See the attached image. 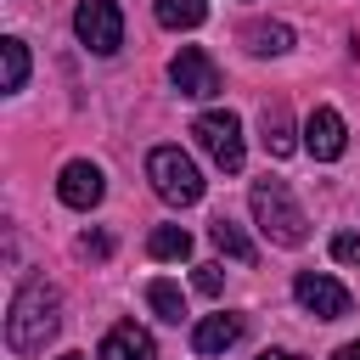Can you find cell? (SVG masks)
Listing matches in <instances>:
<instances>
[{"mask_svg": "<svg viewBox=\"0 0 360 360\" xmlns=\"http://www.w3.org/2000/svg\"><path fill=\"white\" fill-rule=\"evenodd\" d=\"M56 332H62V292L45 276L22 281L17 298H11V309H6V343L17 354H39Z\"/></svg>", "mask_w": 360, "mask_h": 360, "instance_id": "6da1fadb", "label": "cell"}, {"mask_svg": "<svg viewBox=\"0 0 360 360\" xmlns=\"http://www.w3.org/2000/svg\"><path fill=\"white\" fill-rule=\"evenodd\" d=\"M248 202H253V219H259V231H264L276 248H298V242L309 236V219H304L298 197L287 191V180H253Z\"/></svg>", "mask_w": 360, "mask_h": 360, "instance_id": "7a4b0ae2", "label": "cell"}, {"mask_svg": "<svg viewBox=\"0 0 360 360\" xmlns=\"http://www.w3.org/2000/svg\"><path fill=\"white\" fill-rule=\"evenodd\" d=\"M146 180H152V191H158L163 202H174V208H191V202L202 197V174H197V163H191L180 146H152Z\"/></svg>", "mask_w": 360, "mask_h": 360, "instance_id": "3957f363", "label": "cell"}, {"mask_svg": "<svg viewBox=\"0 0 360 360\" xmlns=\"http://www.w3.org/2000/svg\"><path fill=\"white\" fill-rule=\"evenodd\" d=\"M191 135H197V146H202V152H208L225 174H236V169H242L248 146H242V118H236V112L214 107V112H202V118L191 124Z\"/></svg>", "mask_w": 360, "mask_h": 360, "instance_id": "277c9868", "label": "cell"}, {"mask_svg": "<svg viewBox=\"0 0 360 360\" xmlns=\"http://www.w3.org/2000/svg\"><path fill=\"white\" fill-rule=\"evenodd\" d=\"M73 34H79L96 56H112V51L124 45V11H118L112 0H79V11H73Z\"/></svg>", "mask_w": 360, "mask_h": 360, "instance_id": "5b68a950", "label": "cell"}, {"mask_svg": "<svg viewBox=\"0 0 360 360\" xmlns=\"http://www.w3.org/2000/svg\"><path fill=\"white\" fill-rule=\"evenodd\" d=\"M292 298L315 315V321H338V315H349V287L338 281V276H321V270H298L292 276Z\"/></svg>", "mask_w": 360, "mask_h": 360, "instance_id": "8992f818", "label": "cell"}, {"mask_svg": "<svg viewBox=\"0 0 360 360\" xmlns=\"http://www.w3.org/2000/svg\"><path fill=\"white\" fill-rule=\"evenodd\" d=\"M169 79H174V90H180V96H197V101H208V96L219 90V68H214V56H208V51H197V45H180V51H174Z\"/></svg>", "mask_w": 360, "mask_h": 360, "instance_id": "52a82bcc", "label": "cell"}, {"mask_svg": "<svg viewBox=\"0 0 360 360\" xmlns=\"http://www.w3.org/2000/svg\"><path fill=\"white\" fill-rule=\"evenodd\" d=\"M304 146H309L315 163L343 158V146H349V124H343V112H338V107H315V112L304 118Z\"/></svg>", "mask_w": 360, "mask_h": 360, "instance_id": "ba28073f", "label": "cell"}, {"mask_svg": "<svg viewBox=\"0 0 360 360\" xmlns=\"http://www.w3.org/2000/svg\"><path fill=\"white\" fill-rule=\"evenodd\" d=\"M101 191H107V174H101L90 158L62 163V174H56V197H62L68 208H96V202H101Z\"/></svg>", "mask_w": 360, "mask_h": 360, "instance_id": "9c48e42d", "label": "cell"}, {"mask_svg": "<svg viewBox=\"0 0 360 360\" xmlns=\"http://www.w3.org/2000/svg\"><path fill=\"white\" fill-rule=\"evenodd\" d=\"M96 360H158V343H152V332H146V326L118 321V326L101 338V354H96Z\"/></svg>", "mask_w": 360, "mask_h": 360, "instance_id": "30bf717a", "label": "cell"}, {"mask_svg": "<svg viewBox=\"0 0 360 360\" xmlns=\"http://www.w3.org/2000/svg\"><path fill=\"white\" fill-rule=\"evenodd\" d=\"M236 338H242V315H202L197 332H191V349L197 354H225Z\"/></svg>", "mask_w": 360, "mask_h": 360, "instance_id": "8fae6325", "label": "cell"}, {"mask_svg": "<svg viewBox=\"0 0 360 360\" xmlns=\"http://www.w3.org/2000/svg\"><path fill=\"white\" fill-rule=\"evenodd\" d=\"M242 39H248L253 56H281V51H292V28H287V22H248Z\"/></svg>", "mask_w": 360, "mask_h": 360, "instance_id": "7c38bea8", "label": "cell"}, {"mask_svg": "<svg viewBox=\"0 0 360 360\" xmlns=\"http://www.w3.org/2000/svg\"><path fill=\"white\" fill-rule=\"evenodd\" d=\"M264 146H270V158H287L298 141H292V112H287V101H270L264 107Z\"/></svg>", "mask_w": 360, "mask_h": 360, "instance_id": "4fadbf2b", "label": "cell"}, {"mask_svg": "<svg viewBox=\"0 0 360 360\" xmlns=\"http://www.w3.org/2000/svg\"><path fill=\"white\" fill-rule=\"evenodd\" d=\"M152 11H158V22H163V28H174V34H180V28H202L208 0H158Z\"/></svg>", "mask_w": 360, "mask_h": 360, "instance_id": "5bb4252c", "label": "cell"}, {"mask_svg": "<svg viewBox=\"0 0 360 360\" xmlns=\"http://www.w3.org/2000/svg\"><path fill=\"white\" fill-rule=\"evenodd\" d=\"M146 253H152V259H191V231H180V225H158V231L146 236Z\"/></svg>", "mask_w": 360, "mask_h": 360, "instance_id": "9a60e30c", "label": "cell"}, {"mask_svg": "<svg viewBox=\"0 0 360 360\" xmlns=\"http://www.w3.org/2000/svg\"><path fill=\"white\" fill-rule=\"evenodd\" d=\"M0 62H6V79H0V90H22L28 84V45L11 34V39H0Z\"/></svg>", "mask_w": 360, "mask_h": 360, "instance_id": "2e32d148", "label": "cell"}, {"mask_svg": "<svg viewBox=\"0 0 360 360\" xmlns=\"http://www.w3.org/2000/svg\"><path fill=\"white\" fill-rule=\"evenodd\" d=\"M208 236H214V248H219V253H231L236 264H253V242L242 236V225H231V219H214V225H208Z\"/></svg>", "mask_w": 360, "mask_h": 360, "instance_id": "e0dca14e", "label": "cell"}, {"mask_svg": "<svg viewBox=\"0 0 360 360\" xmlns=\"http://www.w3.org/2000/svg\"><path fill=\"white\" fill-rule=\"evenodd\" d=\"M146 304H152L163 321H174V326L186 321V292H180L174 281H152V287H146Z\"/></svg>", "mask_w": 360, "mask_h": 360, "instance_id": "ac0fdd59", "label": "cell"}, {"mask_svg": "<svg viewBox=\"0 0 360 360\" xmlns=\"http://www.w3.org/2000/svg\"><path fill=\"white\" fill-rule=\"evenodd\" d=\"M191 287H197L202 298H219V287H225V276H219V264H197V276H191Z\"/></svg>", "mask_w": 360, "mask_h": 360, "instance_id": "d6986e66", "label": "cell"}, {"mask_svg": "<svg viewBox=\"0 0 360 360\" xmlns=\"http://www.w3.org/2000/svg\"><path fill=\"white\" fill-rule=\"evenodd\" d=\"M332 259H338V264H360V236H354V231H338V236H332Z\"/></svg>", "mask_w": 360, "mask_h": 360, "instance_id": "ffe728a7", "label": "cell"}, {"mask_svg": "<svg viewBox=\"0 0 360 360\" xmlns=\"http://www.w3.org/2000/svg\"><path fill=\"white\" fill-rule=\"evenodd\" d=\"M79 253H84V259H107V253H112V242H107L101 231H96V236H79Z\"/></svg>", "mask_w": 360, "mask_h": 360, "instance_id": "44dd1931", "label": "cell"}, {"mask_svg": "<svg viewBox=\"0 0 360 360\" xmlns=\"http://www.w3.org/2000/svg\"><path fill=\"white\" fill-rule=\"evenodd\" d=\"M332 360H360V338H354V343H343V349H338Z\"/></svg>", "mask_w": 360, "mask_h": 360, "instance_id": "7402d4cb", "label": "cell"}, {"mask_svg": "<svg viewBox=\"0 0 360 360\" xmlns=\"http://www.w3.org/2000/svg\"><path fill=\"white\" fill-rule=\"evenodd\" d=\"M259 360H298V354H292V349H264Z\"/></svg>", "mask_w": 360, "mask_h": 360, "instance_id": "603a6c76", "label": "cell"}, {"mask_svg": "<svg viewBox=\"0 0 360 360\" xmlns=\"http://www.w3.org/2000/svg\"><path fill=\"white\" fill-rule=\"evenodd\" d=\"M62 360H84V354H62Z\"/></svg>", "mask_w": 360, "mask_h": 360, "instance_id": "cb8c5ba5", "label": "cell"}]
</instances>
